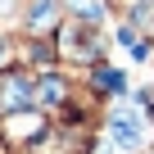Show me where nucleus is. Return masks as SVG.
Masks as SVG:
<instances>
[{
    "instance_id": "nucleus-1",
    "label": "nucleus",
    "mask_w": 154,
    "mask_h": 154,
    "mask_svg": "<svg viewBox=\"0 0 154 154\" xmlns=\"http://www.w3.org/2000/svg\"><path fill=\"white\" fill-rule=\"evenodd\" d=\"M113 136H118V145H127V149H131V145H140V127H136L127 113H118V118H113Z\"/></svg>"
}]
</instances>
